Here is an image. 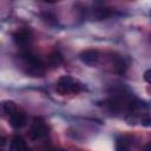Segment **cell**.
Masks as SVG:
<instances>
[{"label":"cell","instance_id":"5","mask_svg":"<svg viewBox=\"0 0 151 151\" xmlns=\"http://www.w3.org/2000/svg\"><path fill=\"white\" fill-rule=\"evenodd\" d=\"M8 122H9V124H11L12 127H14V129H21L26 124V116H25L24 112H20V111L17 110L15 112H13L8 117Z\"/></svg>","mask_w":151,"mask_h":151},{"label":"cell","instance_id":"16","mask_svg":"<svg viewBox=\"0 0 151 151\" xmlns=\"http://www.w3.org/2000/svg\"><path fill=\"white\" fill-rule=\"evenodd\" d=\"M44 1H46V2H55L58 0H44Z\"/></svg>","mask_w":151,"mask_h":151},{"label":"cell","instance_id":"2","mask_svg":"<svg viewBox=\"0 0 151 151\" xmlns=\"http://www.w3.org/2000/svg\"><path fill=\"white\" fill-rule=\"evenodd\" d=\"M47 133V127L45 122L41 118H34L32 126H31V132H29V137L32 139H39L44 136H46Z\"/></svg>","mask_w":151,"mask_h":151},{"label":"cell","instance_id":"10","mask_svg":"<svg viewBox=\"0 0 151 151\" xmlns=\"http://www.w3.org/2000/svg\"><path fill=\"white\" fill-rule=\"evenodd\" d=\"M114 70H116V72L119 73V74H123V73L125 72V70H126V64H125V61H124L122 58H116V59H114Z\"/></svg>","mask_w":151,"mask_h":151},{"label":"cell","instance_id":"15","mask_svg":"<svg viewBox=\"0 0 151 151\" xmlns=\"http://www.w3.org/2000/svg\"><path fill=\"white\" fill-rule=\"evenodd\" d=\"M145 149H146V150H151V143H149V144L145 146Z\"/></svg>","mask_w":151,"mask_h":151},{"label":"cell","instance_id":"7","mask_svg":"<svg viewBox=\"0 0 151 151\" xmlns=\"http://www.w3.org/2000/svg\"><path fill=\"white\" fill-rule=\"evenodd\" d=\"M113 14V11L111 8H97L93 13L94 18L97 20H101V19H106L109 17H111Z\"/></svg>","mask_w":151,"mask_h":151},{"label":"cell","instance_id":"11","mask_svg":"<svg viewBox=\"0 0 151 151\" xmlns=\"http://www.w3.org/2000/svg\"><path fill=\"white\" fill-rule=\"evenodd\" d=\"M117 150H126L129 146L126 145V140H125V137H123L122 139H118L117 140Z\"/></svg>","mask_w":151,"mask_h":151},{"label":"cell","instance_id":"6","mask_svg":"<svg viewBox=\"0 0 151 151\" xmlns=\"http://www.w3.org/2000/svg\"><path fill=\"white\" fill-rule=\"evenodd\" d=\"M27 149V145L24 140L22 137L20 136H14L11 140V150L13 151H24Z\"/></svg>","mask_w":151,"mask_h":151},{"label":"cell","instance_id":"9","mask_svg":"<svg viewBox=\"0 0 151 151\" xmlns=\"http://www.w3.org/2000/svg\"><path fill=\"white\" fill-rule=\"evenodd\" d=\"M48 63H50L51 65H53V66L60 65V64L63 63V57H61V54L58 53V52L51 53V54L48 55Z\"/></svg>","mask_w":151,"mask_h":151},{"label":"cell","instance_id":"13","mask_svg":"<svg viewBox=\"0 0 151 151\" xmlns=\"http://www.w3.org/2000/svg\"><path fill=\"white\" fill-rule=\"evenodd\" d=\"M142 124H143L144 126H149V125H151V118H149V117H144V118H142Z\"/></svg>","mask_w":151,"mask_h":151},{"label":"cell","instance_id":"8","mask_svg":"<svg viewBox=\"0 0 151 151\" xmlns=\"http://www.w3.org/2000/svg\"><path fill=\"white\" fill-rule=\"evenodd\" d=\"M1 107H2L4 113H6V114H8V116H11L13 112H15V111H17V105H15V104H14L12 100H6V101H2Z\"/></svg>","mask_w":151,"mask_h":151},{"label":"cell","instance_id":"4","mask_svg":"<svg viewBox=\"0 0 151 151\" xmlns=\"http://www.w3.org/2000/svg\"><path fill=\"white\" fill-rule=\"evenodd\" d=\"M13 39L18 46H27L32 40V33L28 29H19L13 34Z\"/></svg>","mask_w":151,"mask_h":151},{"label":"cell","instance_id":"1","mask_svg":"<svg viewBox=\"0 0 151 151\" xmlns=\"http://www.w3.org/2000/svg\"><path fill=\"white\" fill-rule=\"evenodd\" d=\"M83 90L81 84H79L78 81L73 80L71 77L68 76H64L61 78H59L58 83H57V91L60 94H67V93H78Z\"/></svg>","mask_w":151,"mask_h":151},{"label":"cell","instance_id":"12","mask_svg":"<svg viewBox=\"0 0 151 151\" xmlns=\"http://www.w3.org/2000/svg\"><path fill=\"white\" fill-rule=\"evenodd\" d=\"M144 80L149 84H151V68L150 70H146L144 72Z\"/></svg>","mask_w":151,"mask_h":151},{"label":"cell","instance_id":"14","mask_svg":"<svg viewBox=\"0 0 151 151\" xmlns=\"http://www.w3.org/2000/svg\"><path fill=\"white\" fill-rule=\"evenodd\" d=\"M5 140H6V139H5L4 137H1V143H0V145H1V146H4V145H5Z\"/></svg>","mask_w":151,"mask_h":151},{"label":"cell","instance_id":"3","mask_svg":"<svg viewBox=\"0 0 151 151\" xmlns=\"http://www.w3.org/2000/svg\"><path fill=\"white\" fill-rule=\"evenodd\" d=\"M99 58H100V55L97 50H85V51L80 52V54H79V59L88 66L96 65L99 61Z\"/></svg>","mask_w":151,"mask_h":151}]
</instances>
